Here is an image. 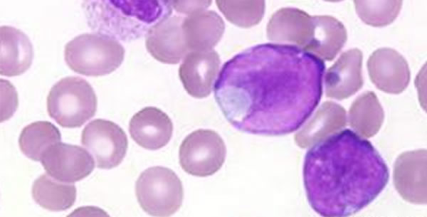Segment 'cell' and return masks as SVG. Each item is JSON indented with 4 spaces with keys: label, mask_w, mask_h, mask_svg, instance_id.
<instances>
[{
    "label": "cell",
    "mask_w": 427,
    "mask_h": 217,
    "mask_svg": "<svg viewBox=\"0 0 427 217\" xmlns=\"http://www.w3.org/2000/svg\"><path fill=\"white\" fill-rule=\"evenodd\" d=\"M313 17L314 36L306 51L322 60H332L347 41V30L342 23L333 16L322 15Z\"/></svg>",
    "instance_id": "obj_20"
},
{
    "label": "cell",
    "mask_w": 427,
    "mask_h": 217,
    "mask_svg": "<svg viewBox=\"0 0 427 217\" xmlns=\"http://www.w3.org/2000/svg\"><path fill=\"white\" fill-rule=\"evenodd\" d=\"M315 33L313 16L297 8L285 7L276 11L266 28L268 40L278 44L297 46L306 51Z\"/></svg>",
    "instance_id": "obj_10"
},
{
    "label": "cell",
    "mask_w": 427,
    "mask_h": 217,
    "mask_svg": "<svg viewBox=\"0 0 427 217\" xmlns=\"http://www.w3.org/2000/svg\"><path fill=\"white\" fill-rule=\"evenodd\" d=\"M325 70L321 58L297 46L255 45L223 65L215 100L241 132L288 134L301 127L318 105Z\"/></svg>",
    "instance_id": "obj_1"
},
{
    "label": "cell",
    "mask_w": 427,
    "mask_h": 217,
    "mask_svg": "<svg viewBox=\"0 0 427 217\" xmlns=\"http://www.w3.org/2000/svg\"><path fill=\"white\" fill-rule=\"evenodd\" d=\"M394 184L406 201L426 203V150L406 152L396 159L393 174Z\"/></svg>",
    "instance_id": "obj_11"
},
{
    "label": "cell",
    "mask_w": 427,
    "mask_h": 217,
    "mask_svg": "<svg viewBox=\"0 0 427 217\" xmlns=\"http://www.w3.org/2000/svg\"><path fill=\"white\" fill-rule=\"evenodd\" d=\"M60 140V132L53 123L37 121L23 128L19 138V145L26 157L37 162L41 161L49 147Z\"/></svg>",
    "instance_id": "obj_23"
},
{
    "label": "cell",
    "mask_w": 427,
    "mask_h": 217,
    "mask_svg": "<svg viewBox=\"0 0 427 217\" xmlns=\"http://www.w3.org/2000/svg\"><path fill=\"white\" fill-rule=\"evenodd\" d=\"M354 4L364 23L381 27L396 19L401 9L402 1H354Z\"/></svg>",
    "instance_id": "obj_25"
},
{
    "label": "cell",
    "mask_w": 427,
    "mask_h": 217,
    "mask_svg": "<svg viewBox=\"0 0 427 217\" xmlns=\"http://www.w3.org/2000/svg\"><path fill=\"white\" fill-rule=\"evenodd\" d=\"M347 120L343 107L326 101L295 134V142L298 147L307 148L342 129Z\"/></svg>",
    "instance_id": "obj_18"
},
{
    "label": "cell",
    "mask_w": 427,
    "mask_h": 217,
    "mask_svg": "<svg viewBox=\"0 0 427 217\" xmlns=\"http://www.w3.org/2000/svg\"><path fill=\"white\" fill-rule=\"evenodd\" d=\"M41 162L46 173L58 181L74 183L83 179L95 168L93 158L83 147L63 142L49 147Z\"/></svg>",
    "instance_id": "obj_9"
},
{
    "label": "cell",
    "mask_w": 427,
    "mask_h": 217,
    "mask_svg": "<svg viewBox=\"0 0 427 217\" xmlns=\"http://www.w3.org/2000/svg\"><path fill=\"white\" fill-rule=\"evenodd\" d=\"M216 4L228 21L243 28L259 23L265 13L264 1H216Z\"/></svg>",
    "instance_id": "obj_24"
},
{
    "label": "cell",
    "mask_w": 427,
    "mask_h": 217,
    "mask_svg": "<svg viewBox=\"0 0 427 217\" xmlns=\"http://www.w3.org/2000/svg\"><path fill=\"white\" fill-rule=\"evenodd\" d=\"M363 55L358 48L343 52L325 76L326 96L342 100L355 94L363 85Z\"/></svg>",
    "instance_id": "obj_15"
},
{
    "label": "cell",
    "mask_w": 427,
    "mask_h": 217,
    "mask_svg": "<svg viewBox=\"0 0 427 217\" xmlns=\"http://www.w3.org/2000/svg\"><path fill=\"white\" fill-rule=\"evenodd\" d=\"M135 194L140 207L149 215L169 216L182 205L184 190L172 169L157 166L141 173L135 184Z\"/></svg>",
    "instance_id": "obj_6"
},
{
    "label": "cell",
    "mask_w": 427,
    "mask_h": 217,
    "mask_svg": "<svg viewBox=\"0 0 427 217\" xmlns=\"http://www.w3.org/2000/svg\"><path fill=\"white\" fill-rule=\"evenodd\" d=\"M220 63L219 55L213 49L188 53L179 68V77L187 93L196 98L209 96Z\"/></svg>",
    "instance_id": "obj_13"
},
{
    "label": "cell",
    "mask_w": 427,
    "mask_h": 217,
    "mask_svg": "<svg viewBox=\"0 0 427 217\" xmlns=\"http://www.w3.org/2000/svg\"><path fill=\"white\" fill-rule=\"evenodd\" d=\"M132 139L140 147L157 150L172 138L173 124L169 117L155 107H145L136 112L129 123Z\"/></svg>",
    "instance_id": "obj_16"
},
{
    "label": "cell",
    "mask_w": 427,
    "mask_h": 217,
    "mask_svg": "<svg viewBox=\"0 0 427 217\" xmlns=\"http://www.w3.org/2000/svg\"><path fill=\"white\" fill-rule=\"evenodd\" d=\"M181 28L191 52L211 50L221 40L225 24L216 11L202 10L184 18Z\"/></svg>",
    "instance_id": "obj_19"
},
{
    "label": "cell",
    "mask_w": 427,
    "mask_h": 217,
    "mask_svg": "<svg viewBox=\"0 0 427 217\" xmlns=\"http://www.w3.org/2000/svg\"><path fill=\"white\" fill-rule=\"evenodd\" d=\"M0 50L1 75H20L30 68L33 58V46L21 30L10 26H1Z\"/></svg>",
    "instance_id": "obj_17"
},
{
    "label": "cell",
    "mask_w": 427,
    "mask_h": 217,
    "mask_svg": "<svg viewBox=\"0 0 427 217\" xmlns=\"http://www.w3.org/2000/svg\"><path fill=\"white\" fill-rule=\"evenodd\" d=\"M183 17L174 16L162 21L146 35L149 53L159 62L176 64L189 53L181 24Z\"/></svg>",
    "instance_id": "obj_14"
},
{
    "label": "cell",
    "mask_w": 427,
    "mask_h": 217,
    "mask_svg": "<svg viewBox=\"0 0 427 217\" xmlns=\"http://www.w3.org/2000/svg\"><path fill=\"white\" fill-rule=\"evenodd\" d=\"M226 154L225 143L217 132L199 129L182 141L179 152V164L189 174L205 177L221 169Z\"/></svg>",
    "instance_id": "obj_7"
},
{
    "label": "cell",
    "mask_w": 427,
    "mask_h": 217,
    "mask_svg": "<svg viewBox=\"0 0 427 217\" xmlns=\"http://www.w3.org/2000/svg\"><path fill=\"white\" fill-rule=\"evenodd\" d=\"M384 118L376 94L367 91L354 100L349 110V125L361 137L369 138L380 129Z\"/></svg>",
    "instance_id": "obj_21"
},
{
    "label": "cell",
    "mask_w": 427,
    "mask_h": 217,
    "mask_svg": "<svg viewBox=\"0 0 427 217\" xmlns=\"http://www.w3.org/2000/svg\"><path fill=\"white\" fill-rule=\"evenodd\" d=\"M46 104L48 115L60 126L75 128L81 127L95 115L97 98L86 80L68 76L52 86Z\"/></svg>",
    "instance_id": "obj_5"
},
{
    "label": "cell",
    "mask_w": 427,
    "mask_h": 217,
    "mask_svg": "<svg viewBox=\"0 0 427 217\" xmlns=\"http://www.w3.org/2000/svg\"><path fill=\"white\" fill-rule=\"evenodd\" d=\"M367 68L371 81L387 93H401L410 81L407 61L392 48H381L373 52L368 59Z\"/></svg>",
    "instance_id": "obj_12"
},
{
    "label": "cell",
    "mask_w": 427,
    "mask_h": 217,
    "mask_svg": "<svg viewBox=\"0 0 427 217\" xmlns=\"http://www.w3.org/2000/svg\"><path fill=\"white\" fill-rule=\"evenodd\" d=\"M82 8L93 31L123 41L147 35L172 13V1H84Z\"/></svg>",
    "instance_id": "obj_3"
},
{
    "label": "cell",
    "mask_w": 427,
    "mask_h": 217,
    "mask_svg": "<svg viewBox=\"0 0 427 217\" xmlns=\"http://www.w3.org/2000/svg\"><path fill=\"white\" fill-rule=\"evenodd\" d=\"M80 142L94 157L97 167L102 169L118 166L128 147L125 131L114 122L104 119H95L87 124Z\"/></svg>",
    "instance_id": "obj_8"
},
{
    "label": "cell",
    "mask_w": 427,
    "mask_h": 217,
    "mask_svg": "<svg viewBox=\"0 0 427 217\" xmlns=\"http://www.w3.org/2000/svg\"><path fill=\"white\" fill-rule=\"evenodd\" d=\"M125 48L117 40L99 33H83L65 46L64 58L74 72L87 76H102L122 64Z\"/></svg>",
    "instance_id": "obj_4"
},
{
    "label": "cell",
    "mask_w": 427,
    "mask_h": 217,
    "mask_svg": "<svg viewBox=\"0 0 427 217\" xmlns=\"http://www.w3.org/2000/svg\"><path fill=\"white\" fill-rule=\"evenodd\" d=\"M389 168L372 144L351 129L337 132L306 153L303 181L312 208L326 217L354 215L386 187Z\"/></svg>",
    "instance_id": "obj_2"
},
{
    "label": "cell",
    "mask_w": 427,
    "mask_h": 217,
    "mask_svg": "<svg viewBox=\"0 0 427 217\" xmlns=\"http://www.w3.org/2000/svg\"><path fill=\"white\" fill-rule=\"evenodd\" d=\"M32 197L42 208L52 211H65L73 206L76 187L57 181L46 174H41L32 186Z\"/></svg>",
    "instance_id": "obj_22"
},
{
    "label": "cell",
    "mask_w": 427,
    "mask_h": 217,
    "mask_svg": "<svg viewBox=\"0 0 427 217\" xmlns=\"http://www.w3.org/2000/svg\"><path fill=\"white\" fill-rule=\"evenodd\" d=\"M211 4V1H172V7L181 14L190 15L196 11L205 10Z\"/></svg>",
    "instance_id": "obj_26"
}]
</instances>
